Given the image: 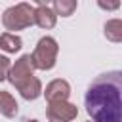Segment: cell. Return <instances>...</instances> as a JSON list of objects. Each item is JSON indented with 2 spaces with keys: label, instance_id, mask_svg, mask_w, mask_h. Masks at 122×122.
<instances>
[{
  "label": "cell",
  "instance_id": "obj_11",
  "mask_svg": "<svg viewBox=\"0 0 122 122\" xmlns=\"http://www.w3.org/2000/svg\"><path fill=\"white\" fill-rule=\"evenodd\" d=\"M105 36L112 42H120L122 40V21L120 19H111L105 25Z\"/></svg>",
  "mask_w": 122,
  "mask_h": 122
},
{
  "label": "cell",
  "instance_id": "obj_5",
  "mask_svg": "<svg viewBox=\"0 0 122 122\" xmlns=\"http://www.w3.org/2000/svg\"><path fill=\"white\" fill-rule=\"evenodd\" d=\"M32 71H34V63H32V57H30V53L29 55H23V57H19L17 61H15V65L10 69V82L13 84V86H17L19 82H23L25 78H29V76H32Z\"/></svg>",
  "mask_w": 122,
  "mask_h": 122
},
{
  "label": "cell",
  "instance_id": "obj_15",
  "mask_svg": "<svg viewBox=\"0 0 122 122\" xmlns=\"http://www.w3.org/2000/svg\"><path fill=\"white\" fill-rule=\"evenodd\" d=\"M27 122H38V120H27Z\"/></svg>",
  "mask_w": 122,
  "mask_h": 122
},
{
  "label": "cell",
  "instance_id": "obj_6",
  "mask_svg": "<svg viewBox=\"0 0 122 122\" xmlns=\"http://www.w3.org/2000/svg\"><path fill=\"white\" fill-rule=\"evenodd\" d=\"M48 103H59V101H67V97L71 95V86L67 80H53L46 86V92H44Z\"/></svg>",
  "mask_w": 122,
  "mask_h": 122
},
{
  "label": "cell",
  "instance_id": "obj_4",
  "mask_svg": "<svg viewBox=\"0 0 122 122\" xmlns=\"http://www.w3.org/2000/svg\"><path fill=\"white\" fill-rule=\"evenodd\" d=\"M46 114H48L50 122H69V120L76 118L78 109H76V105H72V103L59 101V103H50Z\"/></svg>",
  "mask_w": 122,
  "mask_h": 122
},
{
  "label": "cell",
  "instance_id": "obj_9",
  "mask_svg": "<svg viewBox=\"0 0 122 122\" xmlns=\"http://www.w3.org/2000/svg\"><path fill=\"white\" fill-rule=\"evenodd\" d=\"M17 101L8 93V92H0V112L8 118H13L17 114Z\"/></svg>",
  "mask_w": 122,
  "mask_h": 122
},
{
  "label": "cell",
  "instance_id": "obj_8",
  "mask_svg": "<svg viewBox=\"0 0 122 122\" xmlns=\"http://www.w3.org/2000/svg\"><path fill=\"white\" fill-rule=\"evenodd\" d=\"M19 92H21V95L25 97V99H36L40 93H42V84H40V80L36 78V76H29V78H25L23 82H19L17 86H15Z\"/></svg>",
  "mask_w": 122,
  "mask_h": 122
},
{
  "label": "cell",
  "instance_id": "obj_12",
  "mask_svg": "<svg viewBox=\"0 0 122 122\" xmlns=\"http://www.w3.org/2000/svg\"><path fill=\"white\" fill-rule=\"evenodd\" d=\"M53 10L57 11V15L69 17V15L76 10V2H74V0H55V2H53ZM55 11H53V13H55Z\"/></svg>",
  "mask_w": 122,
  "mask_h": 122
},
{
  "label": "cell",
  "instance_id": "obj_14",
  "mask_svg": "<svg viewBox=\"0 0 122 122\" xmlns=\"http://www.w3.org/2000/svg\"><path fill=\"white\" fill-rule=\"evenodd\" d=\"M99 6H101V8H105V10H116V8L120 6V4H118V2H111V4H105V2H99Z\"/></svg>",
  "mask_w": 122,
  "mask_h": 122
},
{
  "label": "cell",
  "instance_id": "obj_3",
  "mask_svg": "<svg viewBox=\"0 0 122 122\" xmlns=\"http://www.w3.org/2000/svg\"><path fill=\"white\" fill-rule=\"evenodd\" d=\"M57 51H59V46H57V42L51 36L40 38L38 44H36L34 53L30 55L32 57V63H34V69H42V71L53 69L55 59H57Z\"/></svg>",
  "mask_w": 122,
  "mask_h": 122
},
{
  "label": "cell",
  "instance_id": "obj_1",
  "mask_svg": "<svg viewBox=\"0 0 122 122\" xmlns=\"http://www.w3.org/2000/svg\"><path fill=\"white\" fill-rule=\"evenodd\" d=\"M122 72L111 71L99 74L88 88L84 105L93 122L122 120Z\"/></svg>",
  "mask_w": 122,
  "mask_h": 122
},
{
  "label": "cell",
  "instance_id": "obj_10",
  "mask_svg": "<svg viewBox=\"0 0 122 122\" xmlns=\"http://www.w3.org/2000/svg\"><path fill=\"white\" fill-rule=\"evenodd\" d=\"M21 46H23L21 38L15 36V34H11V32H4V34L0 36V50H4V51H8V53L19 51Z\"/></svg>",
  "mask_w": 122,
  "mask_h": 122
},
{
  "label": "cell",
  "instance_id": "obj_7",
  "mask_svg": "<svg viewBox=\"0 0 122 122\" xmlns=\"http://www.w3.org/2000/svg\"><path fill=\"white\" fill-rule=\"evenodd\" d=\"M57 21V15L53 13V10L50 6H46L44 2H38L36 10H34V23L42 29H53Z\"/></svg>",
  "mask_w": 122,
  "mask_h": 122
},
{
  "label": "cell",
  "instance_id": "obj_2",
  "mask_svg": "<svg viewBox=\"0 0 122 122\" xmlns=\"http://www.w3.org/2000/svg\"><path fill=\"white\" fill-rule=\"evenodd\" d=\"M2 23L8 30H21L34 23V8L30 4H17L4 11Z\"/></svg>",
  "mask_w": 122,
  "mask_h": 122
},
{
  "label": "cell",
  "instance_id": "obj_16",
  "mask_svg": "<svg viewBox=\"0 0 122 122\" xmlns=\"http://www.w3.org/2000/svg\"><path fill=\"white\" fill-rule=\"evenodd\" d=\"M88 122H92V120H88Z\"/></svg>",
  "mask_w": 122,
  "mask_h": 122
},
{
  "label": "cell",
  "instance_id": "obj_13",
  "mask_svg": "<svg viewBox=\"0 0 122 122\" xmlns=\"http://www.w3.org/2000/svg\"><path fill=\"white\" fill-rule=\"evenodd\" d=\"M10 69H11V67H10V59H8V57H4V55H0V82L8 78Z\"/></svg>",
  "mask_w": 122,
  "mask_h": 122
}]
</instances>
